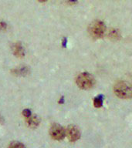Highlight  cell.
<instances>
[{"label": "cell", "mask_w": 132, "mask_h": 148, "mask_svg": "<svg viewBox=\"0 0 132 148\" xmlns=\"http://www.w3.org/2000/svg\"><path fill=\"white\" fill-rule=\"evenodd\" d=\"M108 36L112 40H118V39H120V35L118 30L111 29L108 32Z\"/></svg>", "instance_id": "9c48e42d"}, {"label": "cell", "mask_w": 132, "mask_h": 148, "mask_svg": "<svg viewBox=\"0 0 132 148\" xmlns=\"http://www.w3.org/2000/svg\"><path fill=\"white\" fill-rule=\"evenodd\" d=\"M76 83L82 90H90L94 86L95 79L91 74L88 73H82L77 76Z\"/></svg>", "instance_id": "7a4b0ae2"}, {"label": "cell", "mask_w": 132, "mask_h": 148, "mask_svg": "<svg viewBox=\"0 0 132 148\" xmlns=\"http://www.w3.org/2000/svg\"><path fill=\"white\" fill-rule=\"evenodd\" d=\"M12 49L16 57L22 58L25 56V48L21 42H15L12 45Z\"/></svg>", "instance_id": "8992f818"}, {"label": "cell", "mask_w": 132, "mask_h": 148, "mask_svg": "<svg viewBox=\"0 0 132 148\" xmlns=\"http://www.w3.org/2000/svg\"><path fill=\"white\" fill-rule=\"evenodd\" d=\"M9 148H25V147L24 144H23L20 142L15 141V142H12L9 144Z\"/></svg>", "instance_id": "8fae6325"}, {"label": "cell", "mask_w": 132, "mask_h": 148, "mask_svg": "<svg viewBox=\"0 0 132 148\" xmlns=\"http://www.w3.org/2000/svg\"><path fill=\"white\" fill-rule=\"evenodd\" d=\"M50 134L51 137L56 140H61L66 136V131L64 128L58 123H54L51 126Z\"/></svg>", "instance_id": "277c9868"}, {"label": "cell", "mask_w": 132, "mask_h": 148, "mask_svg": "<svg viewBox=\"0 0 132 148\" xmlns=\"http://www.w3.org/2000/svg\"><path fill=\"white\" fill-rule=\"evenodd\" d=\"M38 1H39V2H46L47 0H38Z\"/></svg>", "instance_id": "5bb4252c"}, {"label": "cell", "mask_w": 132, "mask_h": 148, "mask_svg": "<svg viewBox=\"0 0 132 148\" xmlns=\"http://www.w3.org/2000/svg\"><path fill=\"white\" fill-rule=\"evenodd\" d=\"M66 43H67V39H64V40H63V46H66Z\"/></svg>", "instance_id": "4fadbf2b"}, {"label": "cell", "mask_w": 132, "mask_h": 148, "mask_svg": "<svg viewBox=\"0 0 132 148\" xmlns=\"http://www.w3.org/2000/svg\"><path fill=\"white\" fill-rule=\"evenodd\" d=\"M23 115L25 116V117H30V116H31V111L29 109H25L23 111Z\"/></svg>", "instance_id": "7c38bea8"}, {"label": "cell", "mask_w": 132, "mask_h": 148, "mask_svg": "<svg viewBox=\"0 0 132 148\" xmlns=\"http://www.w3.org/2000/svg\"><path fill=\"white\" fill-rule=\"evenodd\" d=\"M113 91L119 98L131 99L132 98V86L126 82H118L113 86Z\"/></svg>", "instance_id": "6da1fadb"}, {"label": "cell", "mask_w": 132, "mask_h": 148, "mask_svg": "<svg viewBox=\"0 0 132 148\" xmlns=\"http://www.w3.org/2000/svg\"><path fill=\"white\" fill-rule=\"evenodd\" d=\"M26 123H27L28 126L31 128H36L39 124L40 120L36 115H31L30 117L27 118Z\"/></svg>", "instance_id": "52a82bcc"}, {"label": "cell", "mask_w": 132, "mask_h": 148, "mask_svg": "<svg viewBox=\"0 0 132 148\" xmlns=\"http://www.w3.org/2000/svg\"><path fill=\"white\" fill-rule=\"evenodd\" d=\"M69 1H70V2H76V1H77V0H69Z\"/></svg>", "instance_id": "9a60e30c"}, {"label": "cell", "mask_w": 132, "mask_h": 148, "mask_svg": "<svg viewBox=\"0 0 132 148\" xmlns=\"http://www.w3.org/2000/svg\"><path fill=\"white\" fill-rule=\"evenodd\" d=\"M88 32L90 36L94 39H100L104 36L106 32V25L102 21L96 20L90 23L88 28Z\"/></svg>", "instance_id": "3957f363"}, {"label": "cell", "mask_w": 132, "mask_h": 148, "mask_svg": "<svg viewBox=\"0 0 132 148\" xmlns=\"http://www.w3.org/2000/svg\"><path fill=\"white\" fill-rule=\"evenodd\" d=\"M11 72L16 76H25L29 73V69L28 67H19L13 69Z\"/></svg>", "instance_id": "ba28073f"}, {"label": "cell", "mask_w": 132, "mask_h": 148, "mask_svg": "<svg viewBox=\"0 0 132 148\" xmlns=\"http://www.w3.org/2000/svg\"><path fill=\"white\" fill-rule=\"evenodd\" d=\"M66 135L69 139V140H70L71 142H75V141L78 140L80 137V132L76 126L70 125L67 127Z\"/></svg>", "instance_id": "5b68a950"}, {"label": "cell", "mask_w": 132, "mask_h": 148, "mask_svg": "<svg viewBox=\"0 0 132 148\" xmlns=\"http://www.w3.org/2000/svg\"><path fill=\"white\" fill-rule=\"evenodd\" d=\"M103 101H104V97L102 95H99L94 99V105L95 107H101L103 105Z\"/></svg>", "instance_id": "30bf717a"}]
</instances>
